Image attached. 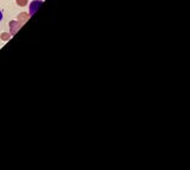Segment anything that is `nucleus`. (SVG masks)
<instances>
[{"instance_id": "1", "label": "nucleus", "mask_w": 190, "mask_h": 170, "mask_svg": "<svg viewBox=\"0 0 190 170\" xmlns=\"http://www.w3.org/2000/svg\"><path fill=\"white\" fill-rule=\"evenodd\" d=\"M17 4L19 6H26L27 5V0H17Z\"/></svg>"}, {"instance_id": "2", "label": "nucleus", "mask_w": 190, "mask_h": 170, "mask_svg": "<svg viewBox=\"0 0 190 170\" xmlns=\"http://www.w3.org/2000/svg\"><path fill=\"white\" fill-rule=\"evenodd\" d=\"M0 19H1V13H0Z\"/></svg>"}]
</instances>
